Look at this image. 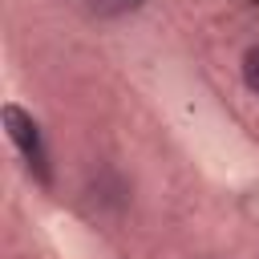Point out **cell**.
<instances>
[{
  "mask_svg": "<svg viewBox=\"0 0 259 259\" xmlns=\"http://www.w3.org/2000/svg\"><path fill=\"white\" fill-rule=\"evenodd\" d=\"M4 130H8V138H12V146L24 154V162L36 170V178L40 182H49V158H45V146H40V130H36V121L20 109V105H4Z\"/></svg>",
  "mask_w": 259,
  "mask_h": 259,
  "instance_id": "6da1fadb",
  "label": "cell"
},
{
  "mask_svg": "<svg viewBox=\"0 0 259 259\" xmlns=\"http://www.w3.org/2000/svg\"><path fill=\"white\" fill-rule=\"evenodd\" d=\"M243 81H247L251 93H259V45H251L243 53Z\"/></svg>",
  "mask_w": 259,
  "mask_h": 259,
  "instance_id": "7a4b0ae2",
  "label": "cell"
},
{
  "mask_svg": "<svg viewBox=\"0 0 259 259\" xmlns=\"http://www.w3.org/2000/svg\"><path fill=\"white\" fill-rule=\"evenodd\" d=\"M130 4H138V0H130Z\"/></svg>",
  "mask_w": 259,
  "mask_h": 259,
  "instance_id": "3957f363",
  "label": "cell"
}]
</instances>
